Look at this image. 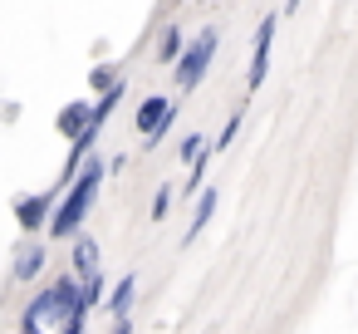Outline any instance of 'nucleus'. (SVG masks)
<instances>
[{
    "instance_id": "nucleus-1",
    "label": "nucleus",
    "mask_w": 358,
    "mask_h": 334,
    "mask_svg": "<svg viewBox=\"0 0 358 334\" xmlns=\"http://www.w3.org/2000/svg\"><path fill=\"white\" fill-rule=\"evenodd\" d=\"M99 182H103V162H89L79 177H74V187H69V197L55 207V216H50V236H59V241H69L79 226H84V216L94 211V202H99Z\"/></svg>"
},
{
    "instance_id": "nucleus-2",
    "label": "nucleus",
    "mask_w": 358,
    "mask_h": 334,
    "mask_svg": "<svg viewBox=\"0 0 358 334\" xmlns=\"http://www.w3.org/2000/svg\"><path fill=\"white\" fill-rule=\"evenodd\" d=\"M211 55H216V30H201L192 45H187V55L177 60V89H196L201 79H206V64H211Z\"/></svg>"
},
{
    "instance_id": "nucleus-3",
    "label": "nucleus",
    "mask_w": 358,
    "mask_h": 334,
    "mask_svg": "<svg viewBox=\"0 0 358 334\" xmlns=\"http://www.w3.org/2000/svg\"><path fill=\"white\" fill-rule=\"evenodd\" d=\"M74 275L84 280V295L99 300V290H103V270H99V241H94V236H79V241H74Z\"/></svg>"
},
{
    "instance_id": "nucleus-4",
    "label": "nucleus",
    "mask_w": 358,
    "mask_h": 334,
    "mask_svg": "<svg viewBox=\"0 0 358 334\" xmlns=\"http://www.w3.org/2000/svg\"><path fill=\"white\" fill-rule=\"evenodd\" d=\"M270 45H275V15H265L260 30H255V55H250V74H245L250 89H260L265 74H270Z\"/></svg>"
},
{
    "instance_id": "nucleus-5",
    "label": "nucleus",
    "mask_w": 358,
    "mask_h": 334,
    "mask_svg": "<svg viewBox=\"0 0 358 334\" xmlns=\"http://www.w3.org/2000/svg\"><path fill=\"white\" fill-rule=\"evenodd\" d=\"M89 123H94V109H89V104H69V109L59 113V133H64V138H74V143L89 133Z\"/></svg>"
},
{
    "instance_id": "nucleus-6",
    "label": "nucleus",
    "mask_w": 358,
    "mask_h": 334,
    "mask_svg": "<svg viewBox=\"0 0 358 334\" xmlns=\"http://www.w3.org/2000/svg\"><path fill=\"white\" fill-rule=\"evenodd\" d=\"M133 290H138V275H123V280H118V290L108 295V314H113L118 324H128V305H133Z\"/></svg>"
},
{
    "instance_id": "nucleus-7",
    "label": "nucleus",
    "mask_w": 358,
    "mask_h": 334,
    "mask_svg": "<svg viewBox=\"0 0 358 334\" xmlns=\"http://www.w3.org/2000/svg\"><path fill=\"white\" fill-rule=\"evenodd\" d=\"M211 211H216V192L206 187V192H201V202H196V216H192V226H187V236H182V246H187V241H196V236L206 231V221H211Z\"/></svg>"
},
{
    "instance_id": "nucleus-8",
    "label": "nucleus",
    "mask_w": 358,
    "mask_h": 334,
    "mask_svg": "<svg viewBox=\"0 0 358 334\" xmlns=\"http://www.w3.org/2000/svg\"><path fill=\"white\" fill-rule=\"evenodd\" d=\"M45 211H50V197H35V202H20V207H15V216H20L25 231H40ZM50 216H55V211H50Z\"/></svg>"
},
{
    "instance_id": "nucleus-9",
    "label": "nucleus",
    "mask_w": 358,
    "mask_h": 334,
    "mask_svg": "<svg viewBox=\"0 0 358 334\" xmlns=\"http://www.w3.org/2000/svg\"><path fill=\"white\" fill-rule=\"evenodd\" d=\"M40 265H45V251H40V246H30V251L15 260V275H20V280H30V275H40Z\"/></svg>"
},
{
    "instance_id": "nucleus-10",
    "label": "nucleus",
    "mask_w": 358,
    "mask_h": 334,
    "mask_svg": "<svg viewBox=\"0 0 358 334\" xmlns=\"http://www.w3.org/2000/svg\"><path fill=\"white\" fill-rule=\"evenodd\" d=\"M182 55H187V35L172 25V30L162 35V60H182Z\"/></svg>"
},
{
    "instance_id": "nucleus-11",
    "label": "nucleus",
    "mask_w": 358,
    "mask_h": 334,
    "mask_svg": "<svg viewBox=\"0 0 358 334\" xmlns=\"http://www.w3.org/2000/svg\"><path fill=\"white\" fill-rule=\"evenodd\" d=\"M236 128H241V113H231V118H226V128H221V138H216V148H221V153H226V143L236 138Z\"/></svg>"
},
{
    "instance_id": "nucleus-12",
    "label": "nucleus",
    "mask_w": 358,
    "mask_h": 334,
    "mask_svg": "<svg viewBox=\"0 0 358 334\" xmlns=\"http://www.w3.org/2000/svg\"><path fill=\"white\" fill-rule=\"evenodd\" d=\"M167 202H172V187H162V192H157V202H152V216H162V211H167Z\"/></svg>"
},
{
    "instance_id": "nucleus-13",
    "label": "nucleus",
    "mask_w": 358,
    "mask_h": 334,
    "mask_svg": "<svg viewBox=\"0 0 358 334\" xmlns=\"http://www.w3.org/2000/svg\"><path fill=\"white\" fill-rule=\"evenodd\" d=\"M20 334H45V329H40V324H30V319H25V329H20Z\"/></svg>"
},
{
    "instance_id": "nucleus-14",
    "label": "nucleus",
    "mask_w": 358,
    "mask_h": 334,
    "mask_svg": "<svg viewBox=\"0 0 358 334\" xmlns=\"http://www.w3.org/2000/svg\"><path fill=\"white\" fill-rule=\"evenodd\" d=\"M113 334H128V324H118V329H113Z\"/></svg>"
}]
</instances>
